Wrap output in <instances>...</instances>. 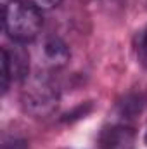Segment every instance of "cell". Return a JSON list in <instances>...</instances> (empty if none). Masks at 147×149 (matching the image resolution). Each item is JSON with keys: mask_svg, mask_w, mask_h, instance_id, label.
Listing matches in <instances>:
<instances>
[{"mask_svg": "<svg viewBox=\"0 0 147 149\" xmlns=\"http://www.w3.org/2000/svg\"><path fill=\"white\" fill-rule=\"evenodd\" d=\"M42 23V10L28 0H9L3 7V30L16 43L35 40Z\"/></svg>", "mask_w": 147, "mask_h": 149, "instance_id": "cell-1", "label": "cell"}, {"mask_svg": "<svg viewBox=\"0 0 147 149\" xmlns=\"http://www.w3.org/2000/svg\"><path fill=\"white\" fill-rule=\"evenodd\" d=\"M28 2H31L40 10H52L55 7H59L62 0H28Z\"/></svg>", "mask_w": 147, "mask_h": 149, "instance_id": "cell-8", "label": "cell"}, {"mask_svg": "<svg viewBox=\"0 0 147 149\" xmlns=\"http://www.w3.org/2000/svg\"><path fill=\"white\" fill-rule=\"evenodd\" d=\"M42 56H43V63L50 68H61L69 61V49L68 45L57 37L47 38L42 49Z\"/></svg>", "mask_w": 147, "mask_h": 149, "instance_id": "cell-5", "label": "cell"}, {"mask_svg": "<svg viewBox=\"0 0 147 149\" xmlns=\"http://www.w3.org/2000/svg\"><path fill=\"white\" fill-rule=\"evenodd\" d=\"M133 47H135V56H137L139 64H140L144 70H147V26H144V28L135 35Z\"/></svg>", "mask_w": 147, "mask_h": 149, "instance_id": "cell-7", "label": "cell"}, {"mask_svg": "<svg viewBox=\"0 0 147 149\" xmlns=\"http://www.w3.org/2000/svg\"><path fill=\"white\" fill-rule=\"evenodd\" d=\"M147 106V99L142 94H128L119 104H118V113L125 120H132L139 116Z\"/></svg>", "mask_w": 147, "mask_h": 149, "instance_id": "cell-6", "label": "cell"}, {"mask_svg": "<svg viewBox=\"0 0 147 149\" xmlns=\"http://www.w3.org/2000/svg\"><path fill=\"white\" fill-rule=\"evenodd\" d=\"M146 144H147V132H146Z\"/></svg>", "mask_w": 147, "mask_h": 149, "instance_id": "cell-9", "label": "cell"}, {"mask_svg": "<svg viewBox=\"0 0 147 149\" xmlns=\"http://www.w3.org/2000/svg\"><path fill=\"white\" fill-rule=\"evenodd\" d=\"M21 102L24 111L35 118L50 116L59 106V90L50 76L35 74L24 80L21 92Z\"/></svg>", "mask_w": 147, "mask_h": 149, "instance_id": "cell-2", "label": "cell"}, {"mask_svg": "<svg viewBox=\"0 0 147 149\" xmlns=\"http://www.w3.org/2000/svg\"><path fill=\"white\" fill-rule=\"evenodd\" d=\"M135 132L126 125H111L99 135V149H133Z\"/></svg>", "mask_w": 147, "mask_h": 149, "instance_id": "cell-4", "label": "cell"}, {"mask_svg": "<svg viewBox=\"0 0 147 149\" xmlns=\"http://www.w3.org/2000/svg\"><path fill=\"white\" fill-rule=\"evenodd\" d=\"M16 43V42H14ZM23 43H16L14 49H2V92L9 90L10 80H26L30 76V56L21 47Z\"/></svg>", "mask_w": 147, "mask_h": 149, "instance_id": "cell-3", "label": "cell"}]
</instances>
